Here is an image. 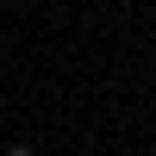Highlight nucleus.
I'll return each mask as SVG.
<instances>
[{
  "instance_id": "nucleus-1",
  "label": "nucleus",
  "mask_w": 156,
  "mask_h": 156,
  "mask_svg": "<svg viewBox=\"0 0 156 156\" xmlns=\"http://www.w3.org/2000/svg\"><path fill=\"white\" fill-rule=\"evenodd\" d=\"M6 156H37V150H31V144H12V150H6Z\"/></svg>"
}]
</instances>
